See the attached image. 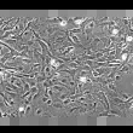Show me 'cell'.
Here are the masks:
<instances>
[{"label": "cell", "mask_w": 133, "mask_h": 133, "mask_svg": "<svg viewBox=\"0 0 133 133\" xmlns=\"http://www.w3.org/2000/svg\"><path fill=\"white\" fill-rule=\"evenodd\" d=\"M17 20H16V17H12V18H10L9 21H1V29H4V28H6V26H9L10 27V24L12 23V22H16Z\"/></svg>", "instance_id": "6da1fadb"}, {"label": "cell", "mask_w": 133, "mask_h": 133, "mask_svg": "<svg viewBox=\"0 0 133 133\" xmlns=\"http://www.w3.org/2000/svg\"><path fill=\"white\" fill-rule=\"evenodd\" d=\"M106 88H108L110 92H116V85H115V81H110V82L106 85Z\"/></svg>", "instance_id": "7a4b0ae2"}, {"label": "cell", "mask_w": 133, "mask_h": 133, "mask_svg": "<svg viewBox=\"0 0 133 133\" xmlns=\"http://www.w3.org/2000/svg\"><path fill=\"white\" fill-rule=\"evenodd\" d=\"M117 97H119L120 99H122L123 102H127V100L131 98V96H129V94H126V93H117Z\"/></svg>", "instance_id": "3957f363"}, {"label": "cell", "mask_w": 133, "mask_h": 133, "mask_svg": "<svg viewBox=\"0 0 133 133\" xmlns=\"http://www.w3.org/2000/svg\"><path fill=\"white\" fill-rule=\"evenodd\" d=\"M71 21H73V23L77 27V26H80V24L85 21V18H82V17H79V18H71Z\"/></svg>", "instance_id": "277c9868"}, {"label": "cell", "mask_w": 133, "mask_h": 133, "mask_svg": "<svg viewBox=\"0 0 133 133\" xmlns=\"http://www.w3.org/2000/svg\"><path fill=\"white\" fill-rule=\"evenodd\" d=\"M69 36H70L71 41H73L75 45H81V42H80V39H79L76 35H69Z\"/></svg>", "instance_id": "5b68a950"}, {"label": "cell", "mask_w": 133, "mask_h": 133, "mask_svg": "<svg viewBox=\"0 0 133 133\" xmlns=\"http://www.w3.org/2000/svg\"><path fill=\"white\" fill-rule=\"evenodd\" d=\"M26 108H27V105L22 104V106H21L20 110H18V114H20V115H26Z\"/></svg>", "instance_id": "8992f818"}, {"label": "cell", "mask_w": 133, "mask_h": 133, "mask_svg": "<svg viewBox=\"0 0 133 133\" xmlns=\"http://www.w3.org/2000/svg\"><path fill=\"white\" fill-rule=\"evenodd\" d=\"M52 106L56 108V109H62L63 108V104L62 103H52Z\"/></svg>", "instance_id": "52a82bcc"}, {"label": "cell", "mask_w": 133, "mask_h": 133, "mask_svg": "<svg viewBox=\"0 0 133 133\" xmlns=\"http://www.w3.org/2000/svg\"><path fill=\"white\" fill-rule=\"evenodd\" d=\"M32 111V105L29 104V105H27V108H26V115H28V112H30Z\"/></svg>", "instance_id": "ba28073f"}, {"label": "cell", "mask_w": 133, "mask_h": 133, "mask_svg": "<svg viewBox=\"0 0 133 133\" xmlns=\"http://www.w3.org/2000/svg\"><path fill=\"white\" fill-rule=\"evenodd\" d=\"M35 114H36V115H41V114H42V110H41V109H36V110H35Z\"/></svg>", "instance_id": "9c48e42d"}]
</instances>
